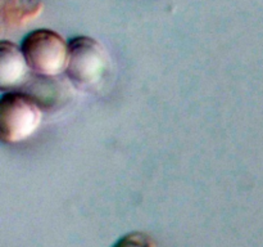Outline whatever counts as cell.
<instances>
[{
	"instance_id": "5b68a950",
	"label": "cell",
	"mask_w": 263,
	"mask_h": 247,
	"mask_svg": "<svg viewBox=\"0 0 263 247\" xmlns=\"http://www.w3.org/2000/svg\"><path fill=\"white\" fill-rule=\"evenodd\" d=\"M43 12L39 0H2V27H20Z\"/></svg>"
},
{
	"instance_id": "8992f818",
	"label": "cell",
	"mask_w": 263,
	"mask_h": 247,
	"mask_svg": "<svg viewBox=\"0 0 263 247\" xmlns=\"http://www.w3.org/2000/svg\"><path fill=\"white\" fill-rule=\"evenodd\" d=\"M113 247H157L156 241L143 232H131L121 237Z\"/></svg>"
},
{
	"instance_id": "7a4b0ae2",
	"label": "cell",
	"mask_w": 263,
	"mask_h": 247,
	"mask_svg": "<svg viewBox=\"0 0 263 247\" xmlns=\"http://www.w3.org/2000/svg\"><path fill=\"white\" fill-rule=\"evenodd\" d=\"M30 69L43 77L58 76L68 63V43L58 32L49 28L31 31L21 45Z\"/></svg>"
},
{
	"instance_id": "3957f363",
	"label": "cell",
	"mask_w": 263,
	"mask_h": 247,
	"mask_svg": "<svg viewBox=\"0 0 263 247\" xmlns=\"http://www.w3.org/2000/svg\"><path fill=\"white\" fill-rule=\"evenodd\" d=\"M66 74L76 86L91 89L104 79L109 67V56L104 46L90 36H76L68 41Z\"/></svg>"
},
{
	"instance_id": "6da1fadb",
	"label": "cell",
	"mask_w": 263,
	"mask_h": 247,
	"mask_svg": "<svg viewBox=\"0 0 263 247\" xmlns=\"http://www.w3.org/2000/svg\"><path fill=\"white\" fill-rule=\"evenodd\" d=\"M43 120L40 103L22 92H8L0 98V138L14 144L35 134Z\"/></svg>"
},
{
	"instance_id": "277c9868",
	"label": "cell",
	"mask_w": 263,
	"mask_h": 247,
	"mask_svg": "<svg viewBox=\"0 0 263 247\" xmlns=\"http://www.w3.org/2000/svg\"><path fill=\"white\" fill-rule=\"evenodd\" d=\"M28 66L22 49L14 43L3 40L0 43V89L3 92L20 86L26 81Z\"/></svg>"
}]
</instances>
